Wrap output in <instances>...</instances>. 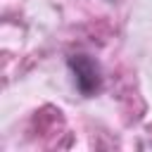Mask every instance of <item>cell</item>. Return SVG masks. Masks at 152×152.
<instances>
[{
	"instance_id": "6da1fadb",
	"label": "cell",
	"mask_w": 152,
	"mask_h": 152,
	"mask_svg": "<svg viewBox=\"0 0 152 152\" xmlns=\"http://www.w3.org/2000/svg\"><path fill=\"white\" fill-rule=\"evenodd\" d=\"M69 66L74 71V81L83 95H93L100 88V66L88 55H74L69 57Z\"/></svg>"
}]
</instances>
